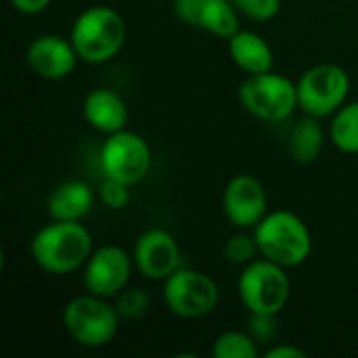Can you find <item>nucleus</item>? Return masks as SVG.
<instances>
[{"label": "nucleus", "mask_w": 358, "mask_h": 358, "mask_svg": "<svg viewBox=\"0 0 358 358\" xmlns=\"http://www.w3.org/2000/svg\"><path fill=\"white\" fill-rule=\"evenodd\" d=\"M92 250V235L84 222L50 220L29 239V256L34 264L55 277L82 271Z\"/></svg>", "instance_id": "obj_1"}, {"label": "nucleus", "mask_w": 358, "mask_h": 358, "mask_svg": "<svg viewBox=\"0 0 358 358\" xmlns=\"http://www.w3.org/2000/svg\"><path fill=\"white\" fill-rule=\"evenodd\" d=\"M69 40L80 61L103 65L122 52L126 44V21L113 6L92 4L73 19Z\"/></svg>", "instance_id": "obj_2"}, {"label": "nucleus", "mask_w": 358, "mask_h": 358, "mask_svg": "<svg viewBox=\"0 0 358 358\" xmlns=\"http://www.w3.org/2000/svg\"><path fill=\"white\" fill-rule=\"evenodd\" d=\"M260 256L281 266L298 268L313 254V233L292 210H271L252 229Z\"/></svg>", "instance_id": "obj_3"}, {"label": "nucleus", "mask_w": 358, "mask_h": 358, "mask_svg": "<svg viewBox=\"0 0 358 358\" xmlns=\"http://www.w3.org/2000/svg\"><path fill=\"white\" fill-rule=\"evenodd\" d=\"M120 315L111 300L94 294H80L71 298L61 310V325L65 334L82 348L109 346L120 331Z\"/></svg>", "instance_id": "obj_4"}, {"label": "nucleus", "mask_w": 358, "mask_h": 358, "mask_svg": "<svg viewBox=\"0 0 358 358\" xmlns=\"http://www.w3.org/2000/svg\"><path fill=\"white\" fill-rule=\"evenodd\" d=\"M237 294L250 315L279 317L289 304L292 279L285 266L258 256L241 268Z\"/></svg>", "instance_id": "obj_5"}, {"label": "nucleus", "mask_w": 358, "mask_h": 358, "mask_svg": "<svg viewBox=\"0 0 358 358\" xmlns=\"http://www.w3.org/2000/svg\"><path fill=\"white\" fill-rule=\"evenodd\" d=\"M241 107L256 120L266 124H279L292 117L298 107V88L296 82L271 71L245 76L239 86Z\"/></svg>", "instance_id": "obj_6"}, {"label": "nucleus", "mask_w": 358, "mask_h": 358, "mask_svg": "<svg viewBox=\"0 0 358 358\" xmlns=\"http://www.w3.org/2000/svg\"><path fill=\"white\" fill-rule=\"evenodd\" d=\"M162 300L168 313L195 321L212 315L220 302V287L208 273L180 266L162 285Z\"/></svg>", "instance_id": "obj_7"}, {"label": "nucleus", "mask_w": 358, "mask_h": 358, "mask_svg": "<svg viewBox=\"0 0 358 358\" xmlns=\"http://www.w3.org/2000/svg\"><path fill=\"white\" fill-rule=\"evenodd\" d=\"M350 73L336 63H317L296 80L298 107L306 115L331 117L350 96Z\"/></svg>", "instance_id": "obj_8"}, {"label": "nucleus", "mask_w": 358, "mask_h": 358, "mask_svg": "<svg viewBox=\"0 0 358 358\" xmlns=\"http://www.w3.org/2000/svg\"><path fill=\"white\" fill-rule=\"evenodd\" d=\"M99 166L103 176L134 187L151 172V145L128 128L107 134L99 151Z\"/></svg>", "instance_id": "obj_9"}, {"label": "nucleus", "mask_w": 358, "mask_h": 358, "mask_svg": "<svg viewBox=\"0 0 358 358\" xmlns=\"http://www.w3.org/2000/svg\"><path fill=\"white\" fill-rule=\"evenodd\" d=\"M132 252H126L122 245L105 243L94 248L90 258L86 260L82 273L84 292L94 294L99 298L113 300L122 289L130 285L134 273Z\"/></svg>", "instance_id": "obj_10"}, {"label": "nucleus", "mask_w": 358, "mask_h": 358, "mask_svg": "<svg viewBox=\"0 0 358 358\" xmlns=\"http://www.w3.org/2000/svg\"><path fill=\"white\" fill-rule=\"evenodd\" d=\"M222 212L237 231H252L271 212L262 180L248 172L235 174L222 191Z\"/></svg>", "instance_id": "obj_11"}, {"label": "nucleus", "mask_w": 358, "mask_h": 358, "mask_svg": "<svg viewBox=\"0 0 358 358\" xmlns=\"http://www.w3.org/2000/svg\"><path fill=\"white\" fill-rule=\"evenodd\" d=\"M180 245L176 237L166 229H147L141 233L132 245L134 268L141 277L149 281L164 283L180 264Z\"/></svg>", "instance_id": "obj_12"}, {"label": "nucleus", "mask_w": 358, "mask_h": 358, "mask_svg": "<svg viewBox=\"0 0 358 358\" xmlns=\"http://www.w3.org/2000/svg\"><path fill=\"white\" fill-rule=\"evenodd\" d=\"M80 57L69 40V36L40 34L25 48V63L34 76L46 82H59L73 73Z\"/></svg>", "instance_id": "obj_13"}, {"label": "nucleus", "mask_w": 358, "mask_h": 358, "mask_svg": "<svg viewBox=\"0 0 358 358\" xmlns=\"http://www.w3.org/2000/svg\"><path fill=\"white\" fill-rule=\"evenodd\" d=\"M172 10L185 25L229 40L239 31V13L231 0H174Z\"/></svg>", "instance_id": "obj_14"}, {"label": "nucleus", "mask_w": 358, "mask_h": 358, "mask_svg": "<svg viewBox=\"0 0 358 358\" xmlns=\"http://www.w3.org/2000/svg\"><path fill=\"white\" fill-rule=\"evenodd\" d=\"M82 115L92 130L107 136V134L128 128L130 111H128L124 96L117 90L101 86V88H92L84 96Z\"/></svg>", "instance_id": "obj_15"}, {"label": "nucleus", "mask_w": 358, "mask_h": 358, "mask_svg": "<svg viewBox=\"0 0 358 358\" xmlns=\"http://www.w3.org/2000/svg\"><path fill=\"white\" fill-rule=\"evenodd\" d=\"M96 201L94 191L88 182L69 178L59 182L46 197V214L50 220H69L84 222V218L92 212Z\"/></svg>", "instance_id": "obj_16"}, {"label": "nucleus", "mask_w": 358, "mask_h": 358, "mask_svg": "<svg viewBox=\"0 0 358 358\" xmlns=\"http://www.w3.org/2000/svg\"><path fill=\"white\" fill-rule=\"evenodd\" d=\"M231 61L248 76L264 73L275 67V52L264 36L252 29H239L227 40Z\"/></svg>", "instance_id": "obj_17"}, {"label": "nucleus", "mask_w": 358, "mask_h": 358, "mask_svg": "<svg viewBox=\"0 0 358 358\" xmlns=\"http://www.w3.org/2000/svg\"><path fill=\"white\" fill-rule=\"evenodd\" d=\"M325 136L327 134L321 126V117L304 113V117L294 124L289 138H287V149H289L292 159L302 166L317 162L323 151Z\"/></svg>", "instance_id": "obj_18"}, {"label": "nucleus", "mask_w": 358, "mask_h": 358, "mask_svg": "<svg viewBox=\"0 0 358 358\" xmlns=\"http://www.w3.org/2000/svg\"><path fill=\"white\" fill-rule=\"evenodd\" d=\"M327 138L346 155H358V101H348L329 120Z\"/></svg>", "instance_id": "obj_19"}, {"label": "nucleus", "mask_w": 358, "mask_h": 358, "mask_svg": "<svg viewBox=\"0 0 358 358\" xmlns=\"http://www.w3.org/2000/svg\"><path fill=\"white\" fill-rule=\"evenodd\" d=\"M210 355L214 358H258L262 352L260 344L250 331L227 329L216 336Z\"/></svg>", "instance_id": "obj_20"}, {"label": "nucleus", "mask_w": 358, "mask_h": 358, "mask_svg": "<svg viewBox=\"0 0 358 358\" xmlns=\"http://www.w3.org/2000/svg\"><path fill=\"white\" fill-rule=\"evenodd\" d=\"M222 256L231 266H245L260 256L256 237L252 231H237L222 245Z\"/></svg>", "instance_id": "obj_21"}, {"label": "nucleus", "mask_w": 358, "mask_h": 358, "mask_svg": "<svg viewBox=\"0 0 358 358\" xmlns=\"http://www.w3.org/2000/svg\"><path fill=\"white\" fill-rule=\"evenodd\" d=\"M113 306L122 321H141L151 310V296L143 287H126L113 298Z\"/></svg>", "instance_id": "obj_22"}, {"label": "nucleus", "mask_w": 358, "mask_h": 358, "mask_svg": "<svg viewBox=\"0 0 358 358\" xmlns=\"http://www.w3.org/2000/svg\"><path fill=\"white\" fill-rule=\"evenodd\" d=\"M130 189H132L130 185H124V182H120V180H113V178L103 176L96 195H99L101 203H103L107 210L120 212V210H126V208L130 206V199H132Z\"/></svg>", "instance_id": "obj_23"}, {"label": "nucleus", "mask_w": 358, "mask_h": 358, "mask_svg": "<svg viewBox=\"0 0 358 358\" xmlns=\"http://www.w3.org/2000/svg\"><path fill=\"white\" fill-rule=\"evenodd\" d=\"M239 15L254 21H271L281 13V0H231Z\"/></svg>", "instance_id": "obj_24"}, {"label": "nucleus", "mask_w": 358, "mask_h": 358, "mask_svg": "<svg viewBox=\"0 0 358 358\" xmlns=\"http://www.w3.org/2000/svg\"><path fill=\"white\" fill-rule=\"evenodd\" d=\"M248 331L256 338L258 344L273 342L277 336V317L268 315H250V327Z\"/></svg>", "instance_id": "obj_25"}, {"label": "nucleus", "mask_w": 358, "mask_h": 358, "mask_svg": "<svg viewBox=\"0 0 358 358\" xmlns=\"http://www.w3.org/2000/svg\"><path fill=\"white\" fill-rule=\"evenodd\" d=\"M8 2H10V6H13L17 13L29 15V17L44 13V10L52 4V0H8Z\"/></svg>", "instance_id": "obj_26"}, {"label": "nucleus", "mask_w": 358, "mask_h": 358, "mask_svg": "<svg viewBox=\"0 0 358 358\" xmlns=\"http://www.w3.org/2000/svg\"><path fill=\"white\" fill-rule=\"evenodd\" d=\"M262 357L266 358H304L306 352L300 348V346H294V344H275L271 348H266L262 352Z\"/></svg>", "instance_id": "obj_27"}]
</instances>
